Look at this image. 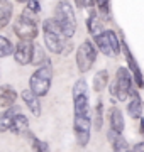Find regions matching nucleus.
Returning <instances> with one entry per match:
<instances>
[{"mask_svg": "<svg viewBox=\"0 0 144 152\" xmlns=\"http://www.w3.org/2000/svg\"><path fill=\"white\" fill-rule=\"evenodd\" d=\"M43 36H44V44L48 51L54 53V54H68L70 53V44H68V37L63 34L61 27L58 26V22L53 19H46L43 22Z\"/></svg>", "mask_w": 144, "mask_h": 152, "instance_id": "nucleus-1", "label": "nucleus"}, {"mask_svg": "<svg viewBox=\"0 0 144 152\" xmlns=\"http://www.w3.org/2000/svg\"><path fill=\"white\" fill-rule=\"evenodd\" d=\"M54 20L58 22V26L61 27L63 34H65L68 39L75 36V31H76V17H75L73 5L68 0H61V2L56 4Z\"/></svg>", "mask_w": 144, "mask_h": 152, "instance_id": "nucleus-2", "label": "nucleus"}, {"mask_svg": "<svg viewBox=\"0 0 144 152\" xmlns=\"http://www.w3.org/2000/svg\"><path fill=\"white\" fill-rule=\"evenodd\" d=\"M51 80H53V69L51 63L39 66L29 78V88L32 90L37 96H46L51 88Z\"/></svg>", "mask_w": 144, "mask_h": 152, "instance_id": "nucleus-3", "label": "nucleus"}, {"mask_svg": "<svg viewBox=\"0 0 144 152\" xmlns=\"http://www.w3.org/2000/svg\"><path fill=\"white\" fill-rule=\"evenodd\" d=\"M31 12L27 9V12H24L22 15H19L14 22V32L17 34L19 39H24V41H34L37 37V22L34 17H31Z\"/></svg>", "mask_w": 144, "mask_h": 152, "instance_id": "nucleus-4", "label": "nucleus"}, {"mask_svg": "<svg viewBox=\"0 0 144 152\" xmlns=\"http://www.w3.org/2000/svg\"><path fill=\"white\" fill-rule=\"evenodd\" d=\"M95 59H97V49H95L93 42L83 41L76 51V66L80 73H87L92 69V66L95 64Z\"/></svg>", "mask_w": 144, "mask_h": 152, "instance_id": "nucleus-5", "label": "nucleus"}, {"mask_svg": "<svg viewBox=\"0 0 144 152\" xmlns=\"http://www.w3.org/2000/svg\"><path fill=\"white\" fill-rule=\"evenodd\" d=\"M90 129H92V118L88 115H75L73 120V130H75V137H76L78 145H88L90 142Z\"/></svg>", "mask_w": 144, "mask_h": 152, "instance_id": "nucleus-6", "label": "nucleus"}, {"mask_svg": "<svg viewBox=\"0 0 144 152\" xmlns=\"http://www.w3.org/2000/svg\"><path fill=\"white\" fill-rule=\"evenodd\" d=\"M115 85H117V100L119 102H126L129 98V95H131V90H132L131 69H127V68H119L117 69Z\"/></svg>", "mask_w": 144, "mask_h": 152, "instance_id": "nucleus-7", "label": "nucleus"}, {"mask_svg": "<svg viewBox=\"0 0 144 152\" xmlns=\"http://www.w3.org/2000/svg\"><path fill=\"white\" fill-rule=\"evenodd\" d=\"M32 56H34L32 41L19 39V44L15 46V51H14V59H15V63L21 66H27L32 63Z\"/></svg>", "mask_w": 144, "mask_h": 152, "instance_id": "nucleus-8", "label": "nucleus"}, {"mask_svg": "<svg viewBox=\"0 0 144 152\" xmlns=\"http://www.w3.org/2000/svg\"><path fill=\"white\" fill-rule=\"evenodd\" d=\"M120 42H122V51H124L126 61H127V64H129V69H131V73L134 76V81H136V85L139 88H144V78H143V73H141V69H139V66H137V61L134 59V56L131 53V49H129L127 42L124 39H122Z\"/></svg>", "mask_w": 144, "mask_h": 152, "instance_id": "nucleus-9", "label": "nucleus"}, {"mask_svg": "<svg viewBox=\"0 0 144 152\" xmlns=\"http://www.w3.org/2000/svg\"><path fill=\"white\" fill-rule=\"evenodd\" d=\"M21 98H22V102L26 105H27V108L31 110V113L34 115V117H39L41 115V102H39V98L36 93L29 88V90H24L22 93H21Z\"/></svg>", "mask_w": 144, "mask_h": 152, "instance_id": "nucleus-10", "label": "nucleus"}, {"mask_svg": "<svg viewBox=\"0 0 144 152\" xmlns=\"http://www.w3.org/2000/svg\"><path fill=\"white\" fill-rule=\"evenodd\" d=\"M107 139H109V142H110L114 152H132V149L129 147L127 140L122 137L120 132H115V130L110 129V132L107 134Z\"/></svg>", "mask_w": 144, "mask_h": 152, "instance_id": "nucleus-11", "label": "nucleus"}, {"mask_svg": "<svg viewBox=\"0 0 144 152\" xmlns=\"http://www.w3.org/2000/svg\"><path fill=\"white\" fill-rule=\"evenodd\" d=\"M127 113L134 120L141 118V115H143V102H141L139 93L136 90H131V100H129V105H127Z\"/></svg>", "mask_w": 144, "mask_h": 152, "instance_id": "nucleus-12", "label": "nucleus"}, {"mask_svg": "<svg viewBox=\"0 0 144 152\" xmlns=\"http://www.w3.org/2000/svg\"><path fill=\"white\" fill-rule=\"evenodd\" d=\"M87 29L92 36H98V34L104 32V24H102V15H100L98 10H92L90 12V17L87 20Z\"/></svg>", "mask_w": 144, "mask_h": 152, "instance_id": "nucleus-13", "label": "nucleus"}, {"mask_svg": "<svg viewBox=\"0 0 144 152\" xmlns=\"http://www.w3.org/2000/svg\"><path fill=\"white\" fill-rule=\"evenodd\" d=\"M15 100H17V93L14 88L7 86V85L0 86V107L2 108H10V107H14Z\"/></svg>", "mask_w": 144, "mask_h": 152, "instance_id": "nucleus-14", "label": "nucleus"}, {"mask_svg": "<svg viewBox=\"0 0 144 152\" xmlns=\"http://www.w3.org/2000/svg\"><path fill=\"white\" fill-rule=\"evenodd\" d=\"M10 132H14V134H17V135H21V134L24 135V134L29 132V120L24 113L15 112L14 120H12V130Z\"/></svg>", "mask_w": 144, "mask_h": 152, "instance_id": "nucleus-15", "label": "nucleus"}, {"mask_svg": "<svg viewBox=\"0 0 144 152\" xmlns=\"http://www.w3.org/2000/svg\"><path fill=\"white\" fill-rule=\"evenodd\" d=\"M109 122H110V129L115 132L124 130V117H122V112L117 107H112L110 112H109Z\"/></svg>", "mask_w": 144, "mask_h": 152, "instance_id": "nucleus-16", "label": "nucleus"}, {"mask_svg": "<svg viewBox=\"0 0 144 152\" xmlns=\"http://www.w3.org/2000/svg\"><path fill=\"white\" fill-rule=\"evenodd\" d=\"M12 14H14V7L9 0H0V29H4L10 22Z\"/></svg>", "mask_w": 144, "mask_h": 152, "instance_id": "nucleus-17", "label": "nucleus"}, {"mask_svg": "<svg viewBox=\"0 0 144 152\" xmlns=\"http://www.w3.org/2000/svg\"><path fill=\"white\" fill-rule=\"evenodd\" d=\"M73 112L75 115H88L90 107H88V95H80L73 98Z\"/></svg>", "mask_w": 144, "mask_h": 152, "instance_id": "nucleus-18", "label": "nucleus"}, {"mask_svg": "<svg viewBox=\"0 0 144 152\" xmlns=\"http://www.w3.org/2000/svg\"><path fill=\"white\" fill-rule=\"evenodd\" d=\"M14 115H15V110L7 108V112L0 113V132H10L12 130V120H14Z\"/></svg>", "mask_w": 144, "mask_h": 152, "instance_id": "nucleus-19", "label": "nucleus"}, {"mask_svg": "<svg viewBox=\"0 0 144 152\" xmlns=\"http://www.w3.org/2000/svg\"><path fill=\"white\" fill-rule=\"evenodd\" d=\"M107 85H109V71L107 69L98 71V73L95 75V78H93V90L98 93V91H102Z\"/></svg>", "mask_w": 144, "mask_h": 152, "instance_id": "nucleus-20", "label": "nucleus"}, {"mask_svg": "<svg viewBox=\"0 0 144 152\" xmlns=\"http://www.w3.org/2000/svg\"><path fill=\"white\" fill-rule=\"evenodd\" d=\"M95 44H97V48H98V51H102L105 56H114V53H112V48L110 44H109V41H107V36H105V31L102 34H98V36H95Z\"/></svg>", "mask_w": 144, "mask_h": 152, "instance_id": "nucleus-21", "label": "nucleus"}, {"mask_svg": "<svg viewBox=\"0 0 144 152\" xmlns=\"http://www.w3.org/2000/svg\"><path fill=\"white\" fill-rule=\"evenodd\" d=\"M105 36H107V41H109V44H110V48H112L114 56H119L120 54V49H122V42H120V39H119V36L114 31H105Z\"/></svg>", "mask_w": 144, "mask_h": 152, "instance_id": "nucleus-22", "label": "nucleus"}, {"mask_svg": "<svg viewBox=\"0 0 144 152\" xmlns=\"http://www.w3.org/2000/svg\"><path fill=\"white\" fill-rule=\"evenodd\" d=\"M14 51H15V48L12 46V42L5 36L0 34V58H7V56L14 54Z\"/></svg>", "mask_w": 144, "mask_h": 152, "instance_id": "nucleus-23", "label": "nucleus"}, {"mask_svg": "<svg viewBox=\"0 0 144 152\" xmlns=\"http://www.w3.org/2000/svg\"><path fill=\"white\" fill-rule=\"evenodd\" d=\"M32 63L34 64H48V63H51L49 58L46 56V53L43 51V49L39 48V46H36L34 44V56H32Z\"/></svg>", "mask_w": 144, "mask_h": 152, "instance_id": "nucleus-24", "label": "nucleus"}, {"mask_svg": "<svg viewBox=\"0 0 144 152\" xmlns=\"http://www.w3.org/2000/svg\"><path fill=\"white\" fill-rule=\"evenodd\" d=\"M102 115H104V103H102V100H98V102H97V107H95V129H97V130H100L102 125H104Z\"/></svg>", "mask_w": 144, "mask_h": 152, "instance_id": "nucleus-25", "label": "nucleus"}, {"mask_svg": "<svg viewBox=\"0 0 144 152\" xmlns=\"http://www.w3.org/2000/svg\"><path fill=\"white\" fill-rule=\"evenodd\" d=\"M88 88H87V81L85 80H78L73 86V98L75 96H80V95H87Z\"/></svg>", "mask_w": 144, "mask_h": 152, "instance_id": "nucleus-26", "label": "nucleus"}, {"mask_svg": "<svg viewBox=\"0 0 144 152\" xmlns=\"http://www.w3.org/2000/svg\"><path fill=\"white\" fill-rule=\"evenodd\" d=\"M97 7L102 17H110V0H97Z\"/></svg>", "mask_w": 144, "mask_h": 152, "instance_id": "nucleus-27", "label": "nucleus"}, {"mask_svg": "<svg viewBox=\"0 0 144 152\" xmlns=\"http://www.w3.org/2000/svg\"><path fill=\"white\" fill-rule=\"evenodd\" d=\"M32 151L34 152H49V147H48L46 142L39 140V139L34 137V139H32Z\"/></svg>", "mask_w": 144, "mask_h": 152, "instance_id": "nucleus-28", "label": "nucleus"}, {"mask_svg": "<svg viewBox=\"0 0 144 152\" xmlns=\"http://www.w3.org/2000/svg\"><path fill=\"white\" fill-rule=\"evenodd\" d=\"M27 9H29L31 12H34V14L41 12V5H39V0H29V2H27Z\"/></svg>", "mask_w": 144, "mask_h": 152, "instance_id": "nucleus-29", "label": "nucleus"}, {"mask_svg": "<svg viewBox=\"0 0 144 152\" xmlns=\"http://www.w3.org/2000/svg\"><path fill=\"white\" fill-rule=\"evenodd\" d=\"M132 152H144V142H139V144H136L132 149Z\"/></svg>", "mask_w": 144, "mask_h": 152, "instance_id": "nucleus-30", "label": "nucleus"}, {"mask_svg": "<svg viewBox=\"0 0 144 152\" xmlns=\"http://www.w3.org/2000/svg\"><path fill=\"white\" fill-rule=\"evenodd\" d=\"M110 95H112V98H117V85H115V81L110 85Z\"/></svg>", "mask_w": 144, "mask_h": 152, "instance_id": "nucleus-31", "label": "nucleus"}, {"mask_svg": "<svg viewBox=\"0 0 144 152\" xmlns=\"http://www.w3.org/2000/svg\"><path fill=\"white\" fill-rule=\"evenodd\" d=\"M75 4H76L78 7H85L87 4H85V0H75Z\"/></svg>", "mask_w": 144, "mask_h": 152, "instance_id": "nucleus-32", "label": "nucleus"}, {"mask_svg": "<svg viewBox=\"0 0 144 152\" xmlns=\"http://www.w3.org/2000/svg\"><path fill=\"white\" fill-rule=\"evenodd\" d=\"M139 130H141V134H143V137H144V120H141V127H139Z\"/></svg>", "mask_w": 144, "mask_h": 152, "instance_id": "nucleus-33", "label": "nucleus"}, {"mask_svg": "<svg viewBox=\"0 0 144 152\" xmlns=\"http://www.w3.org/2000/svg\"><path fill=\"white\" fill-rule=\"evenodd\" d=\"M15 2H19V4H27L29 0H15Z\"/></svg>", "mask_w": 144, "mask_h": 152, "instance_id": "nucleus-34", "label": "nucleus"}]
</instances>
